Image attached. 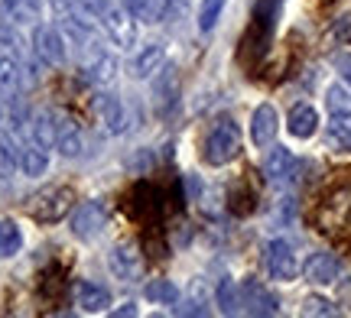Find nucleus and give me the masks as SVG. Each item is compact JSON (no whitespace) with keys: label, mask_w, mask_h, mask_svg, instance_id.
<instances>
[{"label":"nucleus","mask_w":351,"mask_h":318,"mask_svg":"<svg viewBox=\"0 0 351 318\" xmlns=\"http://www.w3.org/2000/svg\"><path fill=\"white\" fill-rule=\"evenodd\" d=\"M241 150V130L231 117H221L212 127V133L205 137V163L212 165H225L231 163Z\"/></svg>","instance_id":"nucleus-1"},{"label":"nucleus","mask_w":351,"mask_h":318,"mask_svg":"<svg viewBox=\"0 0 351 318\" xmlns=\"http://www.w3.org/2000/svg\"><path fill=\"white\" fill-rule=\"evenodd\" d=\"M319 228L332 234V230H345L351 224V189L335 191L332 198H326V204L319 208Z\"/></svg>","instance_id":"nucleus-2"},{"label":"nucleus","mask_w":351,"mask_h":318,"mask_svg":"<svg viewBox=\"0 0 351 318\" xmlns=\"http://www.w3.org/2000/svg\"><path fill=\"white\" fill-rule=\"evenodd\" d=\"M267 269H270V276H274V280H280V282L296 280L300 263H296V254H293L289 241L276 237V241L267 243Z\"/></svg>","instance_id":"nucleus-3"},{"label":"nucleus","mask_w":351,"mask_h":318,"mask_svg":"<svg viewBox=\"0 0 351 318\" xmlns=\"http://www.w3.org/2000/svg\"><path fill=\"white\" fill-rule=\"evenodd\" d=\"M241 306H244L247 315H276L280 312V299L263 282L244 280L241 282Z\"/></svg>","instance_id":"nucleus-4"},{"label":"nucleus","mask_w":351,"mask_h":318,"mask_svg":"<svg viewBox=\"0 0 351 318\" xmlns=\"http://www.w3.org/2000/svg\"><path fill=\"white\" fill-rule=\"evenodd\" d=\"M104 224H108V211H104L101 202H82L75 211H72V234H75V237L91 241V237L101 234Z\"/></svg>","instance_id":"nucleus-5"},{"label":"nucleus","mask_w":351,"mask_h":318,"mask_svg":"<svg viewBox=\"0 0 351 318\" xmlns=\"http://www.w3.org/2000/svg\"><path fill=\"white\" fill-rule=\"evenodd\" d=\"M101 26H104V33H108L117 46H124V49H130V46H134V39H137L134 20H130V13H127L121 3H114L111 10L101 16Z\"/></svg>","instance_id":"nucleus-6"},{"label":"nucleus","mask_w":351,"mask_h":318,"mask_svg":"<svg viewBox=\"0 0 351 318\" xmlns=\"http://www.w3.org/2000/svg\"><path fill=\"white\" fill-rule=\"evenodd\" d=\"M33 49H36L39 62L46 65H62L65 62V42L56 26H36L33 33Z\"/></svg>","instance_id":"nucleus-7"},{"label":"nucleus","mask_w":351,"mask_h":318,"mask_svg":"<svg viewBox=\"0 0 351 318\" xmlns=\"http://www.w3.org/2000/svg\"><path fill=\"white\" fill-rule=\"evenodd\" d=\"M339 269H341L339 256L322 250V254H313L306 263H302V276L309 282H315V286H328V282L339 280Z\"/></svg>","instance_id":"nucleus-8"},{"label":"nucleus","mask_w":351,"mask_h":318,"mask_svg":"<svg viewBox=\"0 0 351 318\" xmlns=\"http://www.w3.org/2000/svg\"><path fill=\"white\" fill-rule=\"evenodd\" d=\"M296 156L289 153L287 146H274L270 153H267V159H263V176L270 178V182H276V185H283V182H289V178L296 176Z\"/></svg>","instance_id":"nucleus-9"},{"label":"nucleus","mask_w":351,"mask_h":318,"mask_svg":"<svg viewBox=\"0 0 351 318\" xmlns=\"http://www.w3.org/2000/svg\"><path fill=\"white\" fill-rule=\"evenodd\" d=\"M72 211V191L69 189H52L49 195H43L39 204L33 208V217L36 221H59Z\"/></svg>","instance_id":"nucleus-10"},{"label":"nucleus","mask_w":351,"mask_h":318,"mask_svg":"<svg viewBox=\"0 0 351 318\" xmlns=\"http://www.w3.org/2000/svg\"><path fill=\"white\" fill-rule=\"evenodd\" d=\"M82 146H85V140H82V130H78L75 120L65 114H56V150L62 156H78Z\"/></svg>","instance_id":"nucleus-11"},{"label":"nucleus","mask_w":351,"mask_h":318,"mask_svg":"<svg viewBox=\"0 0 351 318\" xmlns=\"http://www.w3.org/2000/svg\"><path fill=\"white\" fill-rule=\"evenodd\" d=\"M111 273L117 276V280H127V282L140 280V273H143L140 254L134 250V247H114L111 250Z\"/></svg>","instance_id":"nucleus-12"},{"label":"nucleus","mask_w":351,"mask_h":318,"mask_svg":"<svg viewBox=\"0 0 351 318\" xmlns=\"http://www.w3.org/2000/svg\"><path fill=\"white\" fill-rule=\"evenodd\" d=\"M276 137V111L270 104H261L251 117V140L254 146H270Z\"/></svg>","instance_id":"nucleus-13"},{"label":"nucleus","mask_w":351,"mask_h":318,"mask_svg":"<svg viewBox=\"0 0 351 318\" xmlns=\"http://www.w3.org/2000/svg\"><path fill=\"white\" fill-rule=\"evenodd\" d=\"M20 169H23V176H29V178L43 176V172L49 169V156H46V146H39L36 140L20 143Z\"/></svg>","instance_id":"nucleus-14"},{"label":"nucleus","mask_w":351,"mask_h":318,"mask_svg":"<svg viewBox=\"0 0 351 318\" xmlns=\"http://www.w3.org/2000/svg\"><path fill=\"white\" fill-rule=\"evenodd\" d=\"M75 295H78V306H82V312H104V308L111 306V293L104 289V286H98V282H78V289H75Z\"/></svg>","instance_id":"nucleus-15"},{"label":"nucleus","mask_w":351,"mask_h":318,"mask_svg":"<svg viewBox=\"0 0 351 318\" xmlns=\"http://www.w3.org/2000/svg\"><path fill=\"white\" fill-rule=\"evenodd\" d=\"M289 133L293 137H300V140H306V137H313L315 127H319V114H315L313 104H296L293 111H289Z\"/></svg>","instance_id":"nucleus-16"},{"label":"nucleus","mask_w":351,"mask_h":318,"mask_svg":"<svg viewBox=\"0 0 351 318\" xmlns=\"http://www.w3.org/2000/svg\"><path fill=\"white\" fill-rule=\"evenodd\" d=\"M326 140L335 150H351V111H332Z\"/></svg>","instance_id":"nucleus-17"},{"label":"nucleus","mask_w":351,"mask_h":318,"mask_svg":"<svg viewBox=\"0 0 351 318\" xmlns=\"http://www.w3.org/2000/svg\"><path fill=\"white\" fill-rule=\"evenodd\" d=\"M166 62V49L163 42H150L147 49L137 55V62H134V75L137 78H150V75H160V68Z\"/></svg>","instance_id":"nucleus-18"},{"label":"nucleus","mask_w":351,"mask_h":318,"mask_svg":"<svg viewBox=\"0 0 351 318\" xmlns=\"http://www.w3.org/2000/svg\"><path fill=\"white\" fill-rule=\"evenodd\" d=\"M95 111L101 114V120L108 124L111 133H121V130H124V107H121V101H117L114 94H98V98H95Z\"/></svg>","instance_id":"nucleus-19"},{"label":"nucleus","mask_w":351,"mask_h":318,"mask_svg":"<svg viewBox=\"0 0 351 318\" xmlns=\"http://www.w3.org/2000/svg\"><path fill=\"white\" fill-rule=\"evenodd\" d=\"M33 140L39 146H56V111H39L33 117Z\"/></svg>","instance_id":"nucleus-20"},{"label":"nucleus","mask_w":351,"mask_h":318,"mask_svg":"<svg viewBox=\"0 0 351 318\" xmlns=\"http://www.w3.org/2000/svg\"><path fill=\"white\" fill-rule=\"evenodd\" d=\"M46 7V0H3V10L10 13L16 23H29V20H36L39 13Z\"/></svg>","instance_id":"nucleus-21"},{"label":"nucleus","mask_w":351,"mask_h":318,"mask_svg":"<svg viewBox=\"0 0 351 318\" xmlns=\"http://www.w3.org/2000/svg\"><path fill=\"white\" fill-rule=\"evenodd\" d=\"M88 81H95V85H108L114 78V72H117V62H114L108 52H98L91 62H88Z\"/></svg>","instance_id":"nucleus-22"},{"label":"nucleus","mask_w":351,"mask_h":318,"mask_svg":"<svg viewBox=\"0 0 351 318\" xmlns=\"http://www.w3.org/2000/svg\"><path fill=\"white\" fill-rule=\"evenodd\" d=\"M16 165H20V146L10 140V133L0 130V176L10 178Z\"/></svg>","instance_id":"nucleus-23"},{"label":"nucleus","mask_w":351,"mask_h":318,"mask_svg":"<svg viewBox=\"0 0 351 318\" xmlns=\"http://www.w3.org/2000/svg\"><path fill=\"white\" fill-rule=\"evenodd\" d=\"M143 293H147L150 302H163V306H173L176 299H179V289H176L169 280H150Z\"/></svg>","instance_id":"nucleus-24"},{"label":"nucleus","mask_w":351,"mask_h":318,"mask_svg":"<svg viewBox=\"0 0 351 318\" xmlns=\"http://www.w3.org/2000/svg\"><path fill=\"white\" fill-rule=\"evenodd\" d=\"M218 306L225 315H234L241 308V286H234L231 280H221L218 282Z\"/></svg>","instance_id":"nucleus-25"},{"label":"nucleus","mask_w":351,"mask_h":318,"mask_svg":"<svg viewBox=\"0 0 351 318\" xmlns=\"http://www.w3.org/2000/svg\"><path fill=\"white\" fill-rule=\"evenodd\" d=\"M20 243H23L20 228L13 221H0V256H13L20 250Z\"/></svg>","instance_id":"nucleus-26"},{"label":"nucleus","mask_w":351,"mask_h":318,"mask_svg":"<svg viewBox=\"0 0 351 318\" xmlns=\"http://www.w3.org/2000/svg\"><path fill=\"white\" fill-rule=\"evenodd\" d=\"M225 10V0H202L199 7V29L202 33H212L215 23H218V16Z\"/></svg>","instance_id":"nucleus-27"},{"label":"nucleus","mask_w":351,"mask_h":318,"mask_svg":"<svg viewBox=\"0 0 351 318\" xmlns=\"http://www.w3.org/2000/svg\"><path fill=\"white\" fill-rule=\"evenodd\" d=\"M78 7H82L91 20H98V23H101V16L114 7V0H78Z\"/></svg>","instance_id":"nucleus-28"},{"label":"nucleus","mask_w":351,"mask_h":318,"mask_svg":"<svg viewBox=\"0 0 351 318\" xmlns=\"http://www.w3.org/2000/svg\"><path fill=\"white\" fill-rule=\"evenodd\" d=\"M302 315H339L332 302L326 299H306V308H302Z\"/></svg>","instance_id":"nucleus-29"},{"label":"nucleus","mask_w":351,"mask_h":318,"mask_svg":"<svg viewBox=\"0 0 351 318\" xmlns=\"http://www.w3.org/2000/svg\"><path fill=\"white\" fill-rule=\"evenodd\" d=\"M328 107L332 111H351V94L341 88H328Z\"/></svg>","instance_id":"nucleus-30"},{"label":"nucleus","mask_w":351,"mask_h":318,"mask_svg":"<svg viewBox=\"0 0 351 318\" xmlns=\"http://www.w3.org/2000/svg\"><path fill=\"white\" fill-rule=\"evenodd\" d=\"M335 68H339L341 78L351 85V55H339V59H335Z\"/></svg>","instance_id":"nucleus-31"},{"label":"nucleus","mask_w":351,"mask_h":318,"mask_svg":"<svg viewBox=\"0 0 351 318\" xmlns=\"http://www.w3.org/2000/svg\"><path fill=\"white\" fill-rule=\"evenodd\" d=\"M114 315H117V318H121V315H137V308H134V306H127V308H117Z\"/></svg>","instance_id":"nucleus-32"},{"label":"nucleus","mask_w":351,"mask_h":318,"mask_svg":"<svg viewBox=\"0 0 351 318\" xmlns=\"http://www.w3.org/2000/svg\"><path fill=\"white\" fill-rule=\"evenodd\" d=\"M322 3H332V0H322Z\"/></svg>","instance_id":"nucleus-33"}]
</instances>
